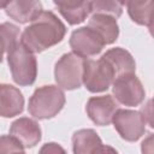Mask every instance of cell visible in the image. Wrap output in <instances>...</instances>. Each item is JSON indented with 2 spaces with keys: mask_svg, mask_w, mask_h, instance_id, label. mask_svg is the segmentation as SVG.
Wrapping results in <instances>:
<instances>
[{
  "mask_svg": "<svg viewBox=\"0 0 154 154\" xmlns=\"http://www.w3.org/2000/svg\"><path fill=\"white\" fill-rule=\"evenodd\" d=\"M85 59L73 52L65 53L55 63L54 79L60 89L75 90L83 84Z\"/></svg>",
  "mask_w": 154,
  "mask_h": 154,
  "instance_id": "4",
  "label": "cell"
},
{
  "mask_svg": "<svg viewBox=\"0 0 154 154\" xmlns=\"http://www.w3.org/2000/svg\"><path fill=\"white\" fill-rule=\"evenodd\" d=\"M72 152L73 154H93L102 141L94 129H81L72 135Z\"/></svg>",
  "mask_w": 154,
  "mask_h": 154,
  "instance_id": "16",
  "label": "cell"
},
{
  "mask_svg": "<svg viewBox=\"0 0 154 154\" xmlns=\"http://www.w3.org/2000/svg\"><path fill=\"white\" fill-rule=\"evenodd\" d=\"M10 136L16 138L24 148H34L41 141L42 131L36 120L22 117L11 124Z\"/></svg>",
  "mask_w": 154,
  "mask_h": 154,
  "instance_id": "10",
  "label": "cell"
},
{
  "mask_svg": "<svg viewBox=\"0 0 154 154\" xmlns=\"http://www.w3.org/2000/svg\"><path fill=\"white\" fill-rule=\"evenodd\" d=\"M116 79L112 66L102 57L97 60L85 59L83 84L90 93L106 91Z\"/></svg>",
  "mask_w": 154,
  "mask_h": 154,
  "instance_id": "5",
  "label": "cell"
},
{
  "mask_svg": "<svg viewBox=\"0 0 154 154\" xmlns=\"http://www.w3.org/2000/svg\"><path fill=\"white\" fill-rule=\"evenodd\" d=\"M24 109V96L22 91L11 84H0V117L12 118L19 116Z\"/></svg>",
  "mask_w": 154,
  "mask_h": 154,
  "instance_id": "11",
  "label": "cell"
},
{
  "mask_svg": "<svg viewBox=\"0 0 154 154\" xmlns=\"http://www.w3.org/2000/svg\"><path fill=\"white\" fill-rule=\"evenodd\" d=\"M88 26L95 30L103 40L105 45H111L117 41L119 36V26L117 19L106 14H91Z\"/></svg>",
  "mask_w": 154,
  "mask_h": 154,
  "instance_id": "14",
  "label": "cell"
},
{
  "mask_svg": "<svg viewBox=\"0 0 154 154\" xmlns=\"http://www.w3.org/2000/svg\"><path fill=\"white\" fill-rule=\"evenodd\" d=\"M93 154H119L113 147L107 146V144H101Z\"/></svg>",
  "mask_w": 154,
  "mask_h": 154,
  "instance_id": "22",
  "label": "cell"
},
{
  "mask_svg": "<svg viewBox=\"0 0 154 154\" xmlns=\"http://www.w3.org/2000/svg\"><path fill=\"white\" fill-rule=\"evenodd\" d=\"M11 154H25V152H24V149H19V150H14V152H12Z\"/></svg>",
  "mask_w": 154,
  "mask_h": 154,
  "instance_id": "24",
  "label": "cell"
},
{
  "mask_svg": "<svg viewBox=\"0 0 154 154\" xmlns=\"http://www.w3.org/2000/svg\"><path fill=\"white\" fill-rule=\"evenodd\" d=\"M128 13L132 22L140 25L148 26L149 30L153 28V1H128L125 2Z\"/></svg>",
  "mask_w": 154,
  "mask_h": 154,
  "instance_id": "17",
  "label": "cell"
},
{
  "mask_svg": "<svg viewBox=\"0 0 154 154\" xmlns=\"http://www.w3.org/2000/svg\"><path fill=\"white\" fill-rule=\"evenodd\" d=\"M19 28L10 22L0 24V63L2 61L4 54L8 53L13 46L19 42Z\"/></svg>",
  "mask_w": 154,
  "mask_h": 154,
  "instance_id": "18",
  "label": "cell"
},
{
  "mask_svg": "<svg viewBox=\"0 0 154 154\" xmlns=\"http://www.w3.org/2000/svg\"><path fill=\"white\" fill-rule=\"evenodd\" d=\"M7 4H8V1H0V8H4L5 10V7L7 6Z\"/></svg>",
  "mask_w": 154,
  "mask_h": 154,
  "instance_id": "23",
  "label": "cell"
},
{
  "mask_svg": "<svg viewBox=\"0 0 154 154\" xmlns=\"http://www.w3.org/2000/svg\"><path fill=\"white\" fill-rule=\"evenodd\" d=\"M65 101V94L58 85H42L30 96L28 111L36 119H51L64 108Z\"/></svg>",
  "mask_w": 154,
  "mask_h": 154,
  "instance_id": "2",
  "label": "cell"
},
{
  "mask_svg": "<svg viewBox=\"0 0 154 154\" xmlns=\"http://www.w3.org/2000/svg\"><path fill=\"white\" fill-rule=\"evenodd\" d=\"M65 34V24L52 11H42L23 30L20 42L30 52L41 53L61 42Z\"/></svg>",
  "mask_w": 154,
  "mask_h": 154,
  "instance_id": "1",
  "label": "cell"
},
{
  "mask_svg": "<svg viewBox=\"0 0 154 154\" xmlns=\"http://www.w3.org/2000/svg\"><path fill=\"white\" fill-rule=\"evenodd\" d=\"M7 63L12 79L20 87L34 84L37 76V61L32 52H30L20 41L7 53Z\"/></svg>",
  "mask_w": 154,
  "mask_h": 154,
  "instance_id": "3",
  "label": "cell"
},
{
  "mask_svg": "<svg viewBox=\"0 0 154 154\" xmlns=\"http://www.w3.org/2000/svg\"><path fill=\"white\" fill-rule=\"evenodd\" d=\"M69 43L72 52L84 59L97 55L106 46L102 37L88 25L73 30Z\"/></svg>",
  "mask_w": 154,
  "mask_h": 154,
  "instance_id": "8",
  "label": "cell"
},
{
  "mask_svg": "<svg viewBox=\"0 0 154 154\" xmlns=\"http://www.w3.org/2000/svg\"><path fill=\"white\" fill-rule=\"evenodd\" d=\"M112 123L119 136L128 142H136L146 132L147 122L141 111L118 108Z\"/></svg>",
  "mask_w": 154,
  "mask_h": 154,
  "instance_id": "6",
  "label": "cell"
},
{
  "mask_svg": "<svg viewBox=\"0 0 154 154\" xmlns=\"http://www.w3.org/2000/svg\"><path fill=\"white\" fill-rule=\"evenodd\" d=\"M102 58L107 60V63L112 66L116 78L128 75V73H135L136 70V63L130 52L122 47H114L108 49L105 54H102Z\"/></svg>",
  "mask_w": 154,
  "mask_h": 154,
  "instance_id": "13",
  "label": "cell"
},
{
  "mask_svg": "<svg viewBox=\"0 0 154 154\" xmlns=\"http://www.w3.org/2000/svg\"><path fill=\"white\" fill-rule=\"evenodd\" d=\"M42 11V4L36 0L8 1L7 6L5 7L6 14L19 24L32 22Z\"/></svg>",
  "mask_w": 154,
  "mask_h": 154,
  "instance_id": "12",
  "label": "cell"
},
{
  "mask_svg": "<svg viewBox=\"0 0 154 154\" xmlns=\"http://www.w3.org/2000/svg\"><path fill=\"white\" fill-rule=\"evenodd\" d=\"M117 109L118 103L112 95L93 96L85 105V112L88 117L94 124L99 126L109 125Z\"/></svg>",
  "mask_w": 154,
  "mask_h": 154,
  "instance_id": "9",
  "label": "cell"
},
{
  "mask_svg": "<svg viewBox=\"0 0 154 154\" xmlns=\"http://www.w3.org/2000/svg\"><path fill=\"white\" fill-rule=\"evenodd\" d=\"M141 149L142 154H153V134H149L148 137L142 142Z\"/></svg>",
  "mask_w": 154,
  "mask_h": 154,
  "instance_id": "21",
  "label": "cell"
},
{
  "mask_svg": "<svg viewBox=\"0 0 154 154\" xmlns=\"http://www.w3.org/2000/svg\"><path fill=\"white\" fill-rule=\"evenodd\" d=\"M53 4L71 25L84 22L90 14V1H54Z\"/></svg>",
  "mask_w": 154,
  "mask_h": 154,
  "instance_id": "15",
  "label": "cell"
},
{
  "mask_svg": "<svg viewBox=\"0 0 154 154\" xmlns=\"http://www.w3.org/2000/svg\"><path fill=\"white\" fill-rule=\"evenodd\" d=\"M38 154H67V153L60 144L55 142H48L40 148Z\"/></svg>",
  "mask_w": 154,
  "mask_h": 154,
  "instance_id": "20",
  "label": "cell"
},
{
  "mask_svg": "<svg viewBox=\"0 0 154 154\" xmlns=\"http://www.w3.org/2000/svg\"><path fill=\"white\" fill-rule=\"evenodd\" d=\"M123 5L124 2L119 1H111V0H96L90 1V13L95 14H106L113 18H119L123 13Z\"/></svg>",
  "mask_w": 154,
  "mask_h": 154,
  "instance_id": "19",
  "label": "cell"
},
{
  "mask_svg": "<svg viewBox=\"0 0 154 154\" xmlns=\"http://www.w3.org/2000/svg\"><path fill=\"white\" fill-rule=\"evenodd\" d=\"M112 93L116 100L129 107L138 106L144 101L146 90L135 73L123 75L112 83Z\"/></svg>",
  "mask_w": 154,
  "mask_h": 154,
  "instance_id": "7",
  "label": "cell"
}]
</instances>
